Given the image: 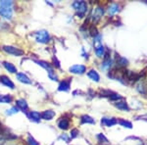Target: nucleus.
<instances>
[{"mask_svg":"<svg viewBox=\"0 0 147 145\" xmlns=\"http://www.w3.org/2000/svg\"><path fill=\"white\" fill-rule=\"evenodd\" d=\"M13 1H0V16L6 20H11L13 17Z\"/></svg>","mask_w":147,"mask_h":145,"instance_id":"1","label":"nucleus"},{"mask_svg":"<svg viewBox=\"0 0 147 145\" xmlns=\"http://www.w3.org/2000/svg\"><path fill=\"white\" fill-rule=\"evenodd\" d=\"M73 8L75 9L77 15L80 18H84L87 12V3L84 1H75L72 4Z\"/></svg>","mask_w":147,"mask_h":145,"instance_id":"2","label":"nucleus"},{"mask_svg":"<svg viewBox=\"0 0 147 145\" xmlns=\"http://www.w3.org/2000/svg\"><path fill=\"white\" fill-rule=\"evenodd\" d=\"M101 39L102 38L100 34L93 37V44H94V49H95V54L99 58H102V57H104V55H105V48H104L103 44H102Z\"/></svg>","mask_w":147,"mask_h":145,"instance_id":"3","label":"nucleus"},{"mask_svg":"<svg viewBox=\"0 0 147 145\" xmlns=\"http://www.w3.org/2000/svg\"><path fill=\"white\" fill-rule=\"evenodd\" d=\"M104 13H105V10H104V8L102 6L94 7L93 10H92V14L90 16L93 25H96V24L101 20V18L103 17Z\"/></svg>","mask_w":147,"mask_h":145,"instance_id":"4","label":"nucleus"},{"mask_svg":"<svg viewBox=\"0 0 147 145\" xmlns=\"http://www.w3.org/2000/svg\"><path fill=\"white\" fill-rule=\"evenodd\" d=\"M34 35L35 40H36L37 42H39V43L45 44V43H48V42L50 41V35H49L48 32L45 30H38V32H35Z\"/></svg>","mask_w":147,"mask_h":145,"instance_id":"5","label":"nucleus"},{"mask_svg":"<svg viewBox=\"0 0 147 145\" xmlns=\"http://www.w3.org/2000/svg\"><path fill=\"white\" fill-rule=\"evenodd\" d=\"M3 51H5L6 53L10 54V55H13V56H22L25 54V52H24L22 49L18 48V47H15V46H10V45H5V46H3Z\"/></svg>","mask_w":147,"mask_h":145,"instance_id":"6","label":"nucleus"},{"mask_svg":"<svg viewBox=\"0 0 147 145\" xmlns=\"http://www.w3.org/2000/svg\"><path fill=\"white\" fill-rule=\"evenodd\" d=\"M112 65H113L112 58L110 57V54H109L108 52H106L105 55H104V60L101 63V69L104 71L110 70V68L112 67Z\"/></svg>","mask_w":147,"mask_h":145,"instance_id":"7","label":"nucleus"},{"mask_svg":"<svg viewBox=\"0 0 147 145\" xmlns=\"http://www.w3.org/2000/svg\"><path fill=\"white\" fill-rule=\"evenodd\" d=\"M70 73L75 74V75H82L86 71V67L84 65H74L69 69Z\"/></svg>","mask_w":147,"mask_h":145,"instance_id":"8","label":"nucleus"},{"mask_svg":"<svg viewBox=\"0 0 147 145\" xmlns=\"http://www.w3.org/2000/svg\"><path fill=\"white\" fill-rule=\"evenodd\" d=\"M0 82H1L3 85H5V86L9 87V88H11V89L15 88V84H14V82H12V80H10V78H8L7 76H0Z\"/></svg>","mask_w":147,"mask_h":145,"instance_id":"9","label":"nucleus"},{"mask_svg":"<svg viewBox=\"0 0 147 145\" xmlns=\"http://www.w3.org/2000/svg\"><path fill=\"white\" fill-rule=\"evenodd\" d=\"M71 86V78H67V80H64L60 82L58 86V90L59 91H68L70 89Z\"/></svg>","mask_w":147,"mask_h":145,"instance_id":"10","label":"nucleus"},{"mask_svg":"<svg viewBox=\"0 0 147 145\" xmlns=\"http://www.w3.org/2000/svg\"><path fill=\"white\" fill-rule=\"evenodd\" d=\"M17 80L20 82H22V84H32V80H30V78L24 73H17Z\"/></svg>","mask_w":147,"mask_h":145,"instance_id":"11","label":"nucleus"},{"mask_svg":"<svg viewBox=\"0 0 147 145\" xmlns=\"http://www.w3.org/2000/svg\"><path fill=\"white\" fill-rule=\"evenodd\" d=\"M101 123L106 127H113L116 123H118V120H116L115 118H106L104 117L101 120Z\"/></svg>","mask_w":147,"mask_h":145,"instance_id":"12","label":"nucleus"},{"mask_svg":"<svg viewBox=\"0 0 147 145\" xmlns=\"http://www.w3.org/2000/svg\"><path fill=\"white\" fill-rule=\"evenodd\" d=\"M107 11L110 16L115 15V14H117L118 12L120 11V5L118 3H111L110 5L108 6Z\"/></svg>","mask_w":147,"mask_h":145,"instance_id":"13","label":"nucleus"},{"mask_svg":"<svg viewBox=\"0 0 147 145\" xmlns=\"http://www.w3.org/2000/svg\"><path fill=\"white\" fill-rule=\"evenodd\" d=\"M40 115H41V119H43V120L51 121L52 119L55 117V112L52 111V110H46V111L42 112Z\"/></svg>","mask_w":147,"mask_h":145,"instance_id":"14","label":"nucleus"},{"mask_svg":"<svg viewBox=\"0 0 147 145\" xmlns=\"http://www.w3.org/2000/svg\"><path fill=\"white\" fill-rule=\"evenodd\" d=\"M116 64H117V67L120 69L125 68L129 64V61L127 60L124 57H121L119 55H117V60H116Z\"/></svg>","mask_w":147,"mask_h":145,"instance_id":"15","label":"nucleus"},{"mask_svg":"<svg viewBox=\"0 0 147 145\" xmlns=\"http://www.w3.org/2000/svg\"><path fill=\"white\" fill-rule=\"evenodd\" d=\"M69 127H70V121L68 120V119L66 118H61L60 120H59L58 122V127L60 128V129H68Z\"/></svg>","mask_w":147,"mask_h":145,"instance_id":"16","label":"nucleus"},{"mask_svg":"<svg viewBox=\"0 0 147 145\" xmlns=\"http://www.w3.org/2000/svg\"><path fill=\"white\" fill-rule=\"evenodd\" d=\"M16 105L22 111H27L28 109V105L25 99H18V100H16Z\"/></svg>","mask_w":147,"mask_h":145,"instance_id":"17","label":"nucleus"},{"mask_svg":"<svg viewBox=\"0 0 147 145\" xmlns=\"http://www.w3.org/2000/svg\"><path fill=\"white\" fill-rule=\"evenodd\" d=\"M36 64H38L39 66H41L42 68H44L45 70L49 73H52V72H54V70H53V68H52V66L50 65L49 63H47V62L45 61H41V60H39V61H34Z\"/></svg>","mask_w":147,"mask_h":145,"instance_id":"18","label":"nucleus"},{"mask_svg":"<svg viewBox=\"0 0 147 145\" xmlns=\"http://www.w3.org/2000/svg\"><path fill=\"white\" fill-rule=\"evenodd\" d=\"M136 89L139 93H141L143 95H145L147 93V87L145 85V82H144L143 80H139V82L136 84Z\"/></svg>","mask_w":147,"mask_h":145,"instance_id":"19","label":"nucleus"},{"mask_svg":"<svg viewBox=\"0 0 147 145\" xmlns=\"http://www.w3.org/2000/svg\"><path fill=\"white\" fill-rule=\"evenodd\" d=\"M3 67L11 74H16V73H17V68H16V66H14L13 64L10 63V62H6V61L3 62Z\"/></svg>","mask_w":147,"mask_h":145,"instance_id":"20","label":"nucleus"},{"mask_svg":"<svg viewBox=\"0 0 147 145\" xmlns=\"http://www.w3.org/2000/svg\"><path fill=\"white\" fill-rule=\"evenodd\" d=\"M115 106L121 111H125V112H129V105H127V103L125 101L117 102V103H115Z\"/></svg>","mask_w":147,"mask_h":145,"instance_id":"21","label":"nucleus"},{"mask_svg":"<svg viewBox=\"0 0 147 145\" xmlns=\"http://www.w3.org/2000/svg\"><path fill=\"white\" fill-rule=\"evenodd\" d=\"M87 77L90 78L91 80H93V82H98L99 80H100V77H99V74L96 72L95 70H90L88 73H87Z\"/></svg>","mask_w":147,"mask_h":145,"instance_id":"22","label":"nucleus"},{"mask_svg":"<svg viewBox=\"0 0 147 145\" xmlns=\"http://www.w3.org/2000/svg\"><path fill=\"white\" fill-rule=\"evenodd\" d=\"M28 117H30V119L32 121H34L35 123H38L40 121V119H41V115L36 111H30V114H28Z\"/></svg>","mask_w":147,"mask_h":145,"instance_id":"23","label":"nucleus"},{"mask_svg":"<svg viewBox=\"0 0 147 145\" xmlns=\"http://www.w3.org/2000/svg\"><path fill=\"white\" fill-rule=\"evenodd\" d=\"M13 100V97L10 94H2L0 95V103L2 104H9Z\"/></svg>","mask_w":147,"mask_h":145,"instance_id":"24","label":"nucleus"},{"mask_svg":"<svg viewBox=\"0 0 147 145\" xmlns=\"http://www.w3.org/2000/svg\"><path fill=\"white\" fill-rule=\"evenodd\" d=\"M80 123H91V125H93V123H95V121H94V119L89 117L88 115H84L80 117Z\"/></svg>","mask_w":147,"mask_h":145,"instance_id":"25","label":"nucleus"},{"mask_svg":"<svg viewBox=\"0 0 147 145\" xmlns=\"http://www.w3.org/2000/svg\"><path fill=\"white\" fill-rule=\"evenodd\" d=\"M118 123H120L122 127H127V128H131L132 127V125L131 123L129 122V121H125V120H123V119H121V120L118 121Z\"/></svg>","mask_w":147,"mask_h":145,"instance_id":"26","label":"nucleus"},{"mask_svg":"<svg viewBox=\"0 0 147 145\" xmlns=\"http://www.w3.org/2000/svg\"><path fill=\"white\" fill-rule=\"evenodd\" d=\"M27 143H28V145H39L38 142H37L36 140L32 136V135H28Z\"/></svg>","mask_w":147,"mask_h":145,"instance_id":"27","label":"nucleus"},{"mask_svg":"<svg viewBox=\"0 0 147 145\" xmlns=\"http://www.w3.org/2000/svg\"><path fill=\"white\" fill-rule=\"evenodd\" d=\"M109 98H110V100L112 101H119V100H122L123 97L121 96L120 94H117V93H112L109 96Z\"/></svg>","mask_w":147,"mask_h":145,"instance_id":"28","label":"nucleus"},{"mask_svg":"<svg viewBox=\"0 0 147 145\" xmlns=\"http://www.w3.org/2000/svg\"><path fill=\"white\" fill-rule=\"evenodd\" d=\"M18 108H16V107H12V108H10L9 110L6 111V115L10 116V115H14V114L18 113Z\"/></svg>","mask_w":147,"mask_h":145,"instance_id":"29","label":"nucleus"},{"mask_svg":"<svg viewBox=\"0 0 147 145\" xmlns=\"http://www.w3.org/2000/svg\"><path fill=\"white\" fill-rule=\"evenodd\" d=\"M48 77H49V78H50L51 80H53V82H57V80H58V77H57V75L55 74V72L49 73L48 74Z\"/></svg>","mask_w":147,"mask_h":145,"instance_id":"30","label":"nucleus"},{"mask_svg":"<svg viewBox=\"0 0 147 145\" xmlns=\"http://www.w3.org/2000/svg\"><path fill=\"white\" fill-rule=\"evenodd\" d=\"M78 135H79V130L78 129H72L71 130V137H72V138H75V137H77Z\"/></svg>","mask_w":147,"mask_h":145,"instance_id":"31","label":"nucleus"},{"mask_svg":"<svg viewBox=\"0 0 147 145\" xmlns=\"http://www.w3.org/2000/svg\"><path fill=\"white\" fill-rule=\"evenodd\" d=\"M61 138L63 140H65L66 142H69V140H70V137H69L67 134H63L62 136H61Z\"/></svg>","mask_w":147,"mask_h":145,"instance_id":"32","label":"nucleus"},{"mask_svg":"<svg viewBox=\"0 0 147 145\" xmlns=\"http://www.w3.org/2000/svg\"><path fill=\"white\" fill-rule=\"evenodd\" d=\"M53 61H54V63H55V58H53ZM55 65H56V67H57V68H60V64H59V62H58V61H56V64H55Z\"/></svg>","mask_w":147,"mask_h":145,"instance_id":"33","label":"nucleus"}]
</instances>
